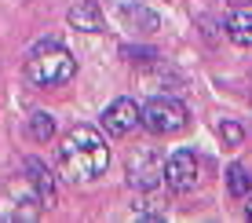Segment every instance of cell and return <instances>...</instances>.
<instances>
[{"mask_svg":"<svg viewBox=\"0 0 252 223\" xmlns=\"http://www.w3.org/2000/svg\"><path fill=\"white\" fill-rule=\"evenodd\" d=\"M125 55L132 59V63H150V59H158V51H150V48H125Z\"/></svg>","mask_w":252,"mask_h":223,"instance_id":"cell-15","label":"cell"},{"mask_svg":"<svg viewBox=\"0 0 252 223\" xmlns=\"http://www.w3.org/2000/svg\"><path fill=\"white\" fill-rule=\"evenodd\" d=\"M77 63L73 55L59 44V40H40L37 48L26 59V77H30L37 88H55V84H66L73 77Z\"/></svg>","mask_w":252,"mask_h":223,"instance_id":"cell-2","label":"cell"},{"mask_svg":"<svg viewBox=\"0 0 252 223\" xmlns=\"http://www.w3.org/2000/svg\"><path fill=\"white\" fill-rule=\"evenodd\" d=\"M128 172H132V183L139 187V191H154V187L164 179V161L154 150H143V154H135V158H132Z\"/></svg>","mask_w":252,"mask_h":223,"instance_id":"cell-6","label":"cell"},{"mask_svg":"<svg viewBox=\"0 0 252 223\" xmlns=\"http://www.w3.org/2000/svg\"><path fill=\"white\" fill-rule=\"evenodd\" d=\"M135 125H143V110L135 106V99H114L102 114V128L110 135H128L135 132Z\"/></svg>","mask_w":252,"mask_h":223,"instance_id":"cell-5","label":"cell"},{"mask_svg":"<svg viewBox=\"0 0 252 223\" xmlns=\"http://www.w3.org/2000/svg\"><path fill=\"white\" fill-rule=\"evenodd\" d=\"M164 183H168L176 194L194 191V183H197V158H194V150H176L168 161H164Z\"/></svg>","mask_w":252,"mask_h":223,"instance_id":"cell-4","label":"cell"},{"mask_svg":"<svg viewBox=\"0 0 252 223\" xmlns=\"http://www.w3.org/2000/svg\"><path fill=\"white\" fill-rule=\"evenodd\" d=\"M245 4H252V0H245Z\"/></svg>","mask_w":252,"mask_h":223,"instance_id":"cell-17","label":"cell"},{"mask_svg":"<svg viewBox=\"0 0 252 223\" xmlns=\"http://www.w3.org/2000/svg\"><path fill=\"white\" fill-rule=\"evenodd\" d=\"M69 26H73V30H84V33H99L102 15H99V7H95L92 0H77V4L69 7Z\"/></svg>","mask_w":252,"mask_h":223,"instance_id":"cell-8","label":"cell"},{"mask_svg":"<svg viewBox=\"0 0 252 223\" xmlns=\"http://www.w3.org/2000/svg\"><path fill=\"white\" fill-rule=\"evenodd\" d=\"M26 172H30V187L40 194L44 209H51V205H55V179H51L48 165H44V161H37V158H30V161H26Z\"/></svg>","mask_w":252,"mask_h":223,"instance_id":"cell-7","label":"cell"},{"mask_svg":"<svg viewBox=\"0 0 252 223\" xmlns=\"http://www.w3.org/2000/svg\"><path fill=\"white\" fill-rule=\"evenodd\" d=\"M59 161H63L66 176L73 179V183H92V179H99L110 165L106 139H102L95 128L77 125V128L66 132L63 147H59Z\"/></svg>","mask_w":252,"mask_h":223,"instance_id":"cell-1","label":"cell"},{"mask_svg":"<svg viewBox=\"0 0 252 223\" xmlns=\"http://www.w3.org/2000/svg\"><path fill=\"white\" fill-rule=\"evenodd\" d=\"M51 132H55V121H51V114H44V110H37V114L30 117V135L37 143H48Z\"/></svg>","mask_w":252,"mask_h":223,"instance_id":"cell-11","label":"cell"},{"mask_svg":"<svg viewBox=\"0 0 252 223\" xmlns=\"http://www.w3.org/2000/svg\"><path fill=\"white\" fill-rule=\"evenodd\" d=\"M132 212H135V220H164V205L161 201H139V205H132Z\"/></svg>","mask_w":252,"mask_h":223,"instance_id":"cell-13","label":"cell"},{"mask_svg":"<svg viewBox=\"0 0 252 223\" xmlns=\"http://www.w3.org/2000/svg\"><path fill=\"white\" fill-rule=\"evenodd\" d=\"M187 106L179 99H172V96H158V99H150L143 106V125L150 128V132H158V135H172V132H179V128H187Z\"/></svg>","mask_w":252,"mask_h":223,"instance_id":"cell-3","label":"cell"},{"mask_svg":"<svg viewBox=\"0 0 252 223\" xmlns=\"http://www.w3.org/2000/svg\"><path fill=\"white\" fill-rule=\"evenodd\" d=\"M245 216L252 220V198H249V205H245Z\"/></svg>","mask_w":252,"mask_h":223,"instance_id":"cell-16","label":"cell"},{"mask_svg":"<svg viewBox=\"0 0 252 223\" xmlns=\"http://www.w3.org/2000/svg\"><path fill=\"white\" fill-rule=\"evenodd\" d=\"M227 37L241 48H252V15L249 11H230L227 15Z\"/></svg>","mask_w":252,"mask_h":223,"instance_id":"cell-9","label":"cell"},{"mask_svg":"<svg viewBox=\"0 0 252 223\" xmlns=\"http://www.w3.org/2000/svg\"><path fill=\"white\" fill-rule=\"evenodd\" d=\"M125 19H128V22H139L146 33H150V30H158V15H154V11H146V7H139V4H125Z\"/></svg>","mask_w":252,"mask_h":223,"instance_id":"cell-12","label":"cell"},{"mask_svg":"<svg viewBox=\"0 0 252 223\" xmlns=\"http://www.w3.org/2000/svg\"><path fill=\"white\" fill-rule=\"evenodd\" d=\"M227 191L234 194V198H245V194L252 191V176L245 165H230L227 168Z\"/></svg>","mask_w":252,"mask_h":223,"instance_id":"cell-10","label":"cell"},{"mask_svg":"<svg viewBox=\"0 0 252 223\" xmlns=\"http://www.w3.org/2000/svg\"><path fill=\"white\" fill-rule=\"evenodd\" d=\"M220 135H223V143H227V147H238V143L245 139V128H241L238 121H223V125H220Z\"/></svg>","mask_w":252,"mask_h":223,"instance_id":"cell-14","label":"cell"}]
</instances>
